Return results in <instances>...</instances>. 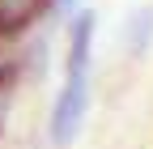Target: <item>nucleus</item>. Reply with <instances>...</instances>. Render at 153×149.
Returning a JSON list of instances; mask_svg holds the SVG:
<instances>
[{
  "mask_svg": "<svg viewBox=\"0 0 153 149\" xmlns=\"http://www.w3.org/2000/svg\"><path fill=\"white\" fill-rule=\"evenodd\" d=\"M89 115V77H64L60 94L51 102V119H47V145L51 149H68L85 128Z\"/></svg>",
  "mask_w": 153,
  "mask_h": 149,
  "instance_id": "f257e3e1",
  "label": "nucleus"
},
{
  "mask_svg": "<svg viewBox=\"0 0 153 149\" xmlns=\"http://www.w3.org/2000/svg\"><path fill=\"white\" fill-rule=\"evenodd\" d=\"M94 39H98V13L94 9H76L68 17V39H64V77H89Z\"/></svg>",
  "mask_w": 153,
  "mask_h": 149,
  "instance_id": "f03ea898",
  "label": "nucleus"
},
{
  "mask_svg": "<svg viewBox=\"0 0 153 149\" xmlns=\"http://www.w3.org/2000/svg\"><path fill=\"white\" fill-rule=\"evenodd\" d=\"M123 47H128L132 60H145L149 55V47H153V9L149 4L145 9H132L128 30H123Z\"/></svg>",
  "mask_w": 153,
  "mask_h": 149,
  "instance_id": "7ed1b4c3",
  "label": "nucleus"
}]
</instances>
